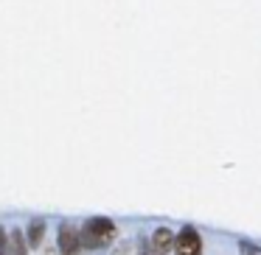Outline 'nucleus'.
Wrapping results in <instances>:
<instances>
[{"label":"nucleus","instance_id":"obj_1","mask_svg":"<svg viewBox=\"0 0 261 255\" xmlns=\"http://www.w3.org/2000/svg\"><path fill=\"white\" fill-rule=\"evenodd\" d=\"M115 236H118V227H115L113 219H107V216H93V219H87L82 224L79 244L87 249H101L107 244H113Z\"/></svg>","mask_w":261,"mask_h":255},{"label":"nucleus","instance_id":"obj_2","mask_svg":"<svg viewBox=\"0 0 261 255\" xmlns=\"http://www.w3.org/2000/svg\"><path fill=\"white\" fill-rule=\"evenodd\" d=\"M174 252L177 255H202V238H199L197 227L186 224L174 236Z\"/></svg>","mask_w":261,"mask_h":255},{"label":"nucleus","instance_id":"obj_3","mask_svg":"<svg viewBox=\"0 0 261 255\" xmlns=\"http://www.w3.org/2000/svg\"><path fill=\"white\" fill-rule=\"evenodd\" d=\"M57 241H59V252H62V255H79V249H82V244H79V230H76L70 221H59Z\"/></svg>","mask_w":261,"mask_h":255},{"label":"nucleus","instance_id":"obj_4","mask_svg":"<svg viewBox=\"0 0 261 255\" xmlns=\"http://www.w3.org/2000/svg\"><path fill=\"white\" fill-rule=\"evenodd\" d=\"M149 244H152V249L158 255H166L174 249V233L169 230V227H158V230L149 236Z\"/></svg>","mask_w":261,"mask_h":255},{"label":"nucleus","instance_id":"obj_5","mask_svg":"<svg viewBox=\"0 0 261 255\" xmlns=\"http://www.w3.org/2000/svg\"><path fill=\"white\" fill-rule=\"evenodd\" d=\"M23 238H25V247H40L42 238H45V221L34 219L29 224V233H23Z\"/></svg>","mask_w":261,"mask_h":255},{"label":"nucleus","instance_id":"obj_6","mask_svg":"<svg viewBox=\"0 0 261 255\" xmlns=\"http://www.w3.org/2000/svg\"><path fill=\"white\" fill-rule=\"evenodd\" d=\"M9 247H12V255H25V238H23V230L14 227L9 233Z\"/></svg>","mask_w":261,"mask_h":255},{"label":"nucleus","instance_id":"obj_7","mask_svg":"<svg viewBox=\"0 0 261 255\" xmlns=\"http://www.w3.org/2000/svg\"><path fill=\"white\" fill-rule=\"evenodd\" d=\"M138 255H158V252L152 249V244H149V238H146V236L138 238Z\"/></svg>","mask_w":261,"mask_h":255},{"label":"nucleus","instance_id":"obj_8","mask_svg":"<svg viewBox=\"0 0 261 255\" xmlns=\"http://www.w3.org/2000/svg\"><path fill=\"white\" fill-rule=\"evenodd\" d=\"M242 252H244V255H261V247H255V244H247V241H244V244H242Z\"/></svg>","mask_w":261,"mask_h":255},{"label":"nucleus","instance_id":"obj_9","mask_svg":"<svg viewBox=\"0 0 261 255\" xmlns=\"http://www.w3.org/2000/svg\"><path fill=\"white\" fill-rule=\"evenodd\" d=\"M6 247H9V238H6V230H3V224H0V255L6 252Z\"/></svg>","mask_w":261,"mask_h":255},{"label":"nucleus","instance_id":"obj_10","mask_svg":"<svg viewBox=\"0 0 261 255\" xmlns=\"http://www.w3.org/2000/svg\"><path fill=\"white\" fill-rule=\"evenodd\" d=\"M113 255H135V252H132V247H129V244H118V249H115Z\"/></svg>","mask_w":261,"mask_h":255}]
</instances>
